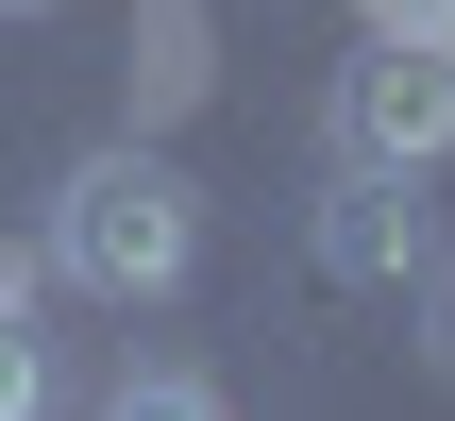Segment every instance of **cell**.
Instances as JSON below:
<instances>
[{"instance_id":"5","label":"cell","mask_w":455,"mask_h":421,"mask_svg":"<svg viewBox=\"0 0 455 421\" xmlns=\"http://www.w3.org/2000/svg\"><path fill=\"white\" fill-rule=\"evenodd\" d=\"M0 421H51V354H34L17 304H0Z\"/></svg>"},{"instance_id":"3","label":"cell","mask_w":455,"mask_h":421,"mask_svg":"<svg viewBox=\"0 0 455 421\" xmlns=\"http://www.w3.org/2000/svg\"><path fill=\"white\" fill-rule=\"evenodd\" d=\"M321 253H338L355 287H388V270H422V203H405L388 169H338V219H321Z\"/></svg>"},{"instance_id":"9","label":"cell","mask_w":455,"mask_h":421,"mask_svg":"<svg viewBox=\"0 0 455 421\" xmlns=\"http://www.w3.org/2000/svg\"><path fill=\"white\" fill-rule=\"evenodd\" d=\"M439 34H455V17H439Z\"/></svg>"},{"instance_id":"8","label":"cell","mask_w":455,"mask_h":421,"mask_svg":"<svg viewBox=\"0 0 455 421\" xmlns=\"http://www.w3.org/2000/svg\"><path fill=\"white\" fill-rule=\"evenodd\" d=\"M0 17H51V0H0Z\"/></svg>"},{"instance_id":"4","label":"cell","mask_w":455,"mask_h":421,"mask_svg":"<svg viewBox=\"0 0 455 421\" xmlns=\"http://www.w3.org/2000/svg\"><path fill=\"white\" fill-rule=\"evenodd\" d=\"M84 421H236V405H220L203 371H135V388H101Z\"/></svg>"},{"instance_id":"2","label":"cell","mask_w":455,"mask_h":421,"mask_svg":"<svg viewBox=\"0 0 455 421\" xmlns=\"http://www.w3.org/2000/svg\"><path fill=\"white\" fill-rule=\"evenodd\" d=\"M439 152H455V34H371V51L338 68V169L422 186Z\"/></svg>"},{"instance_id":"6","label":"cell","mask_w":455,"mask_h":421,"mask_svg":"<svg viewBox=\"0 0 455 421\" xmlns=\"http://www.w3.org/2000/svg\"><path fill=\"white\" fill-rule=\"evenodd\" d=\"M439 17H455V0H371V34H439Z\"/></svg>"},{"instance_id":"1","label":"cell","mask_w":455,"mask_h":421,"mask_svg":"<svg viewBox=\"0 0 455 421\" xmlns=\"http://www.w3.org/2000/svg\"><path fill=\"white\" fill-rule=\"evenodd\" d=\"M51 270H68L84 304H169V287L203 270V186H186L169 152H84L68 203H51Z\"/></svg>"},{"instance_id":"7","label":"cell","mask_w":455,"mask_h":421,"mask_svg":"<svg viewBox=\"0 0 455 421\" xmlns=\"http://www.w3.org/2000/svg\"><path fill=\"white\" fill-rule=\"evenodd\" d=\"M0 304H17V321H34V253H0Z\"/></svg>"}]
</instances>
